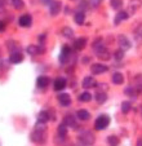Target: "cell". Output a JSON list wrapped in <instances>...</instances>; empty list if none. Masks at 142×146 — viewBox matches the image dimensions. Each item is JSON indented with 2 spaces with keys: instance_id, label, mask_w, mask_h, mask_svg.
Wrapping results in <instances>:
<instances>
[{
  "instance_id": "1",
  "label": "cell",
  "mask_w": 142,
  "mask_h": 146,
  "mask_svg": "<svg viewBox=\"0 0 142 146\" xmlns=\"http://www.w3.org/2000/svg\"><path fill=\"white\" fill-rule=\"evenodd\" d=\"M110 124V118L107 115H100L98 118L96 119V123H94V128L98 131L105 129Z\"/></svg>"
},
{
  "instance_id": "2",
  "label": "cell",
  "mask_w": 142,
  "mask_h": 146,
  "mask_svg": "<svg viewBox=\"0 0 142 146\" xmlns=\"http://www.w3.org/2000/svg\"><path fill=\"white\" fill-rule=\"evenodd\" d=\"M79 140L82 141L84 145H92V143L94 142V136H93V133L89 132V131H83L79 135Z\"/></svg>"
},
{
  "instance_id": "3",
  "label": "cell",
  "mask_w": 142,
  "mask_h": 146,
  "mask_svg": "<svg viewBox=\"0 0 142 146\" xmlns=\"http://www.w3.org/2000/svg\"><path fill=\"white\" fill-rule=\"evenodd\" d=\"M31 138H33V141H34V142H36V143H43L44 128H40V125H38V127L35 128V131H34Z\"/></svg>"
},
{
  "instance_id": "4",
  "label": "cell",
  "mask_w": 142,
  "mask_h": 146,
  "mask_svg": "<svg viewBox=\"0 0 142 146\" xmlns=\"http://www.w3.org/2000/svg\"><path fill=\"white\" fill-rule=\"evenodd\" d=\"M90 71H92V74H104V72L107 71V66L104 64H94L90 66Z\"/></svg>"
},
{
  "instance_id": "5",
  "label": "cell",
  "mask_w": 142,
  "mask_h": 146,
  "mask_svg": "<svg viewBox=\"0 0 142 146\" xmlns=\"http://www.w3.org/2000/svg\"><path fill=\"white\" fill-rule=\"evenodd\" d=\"M45 52V48H43L41 45H29L27 47V53L31 56H36V54H40V53H44Z\"/></svg>"
},
{
  "instance_id": "6",
  "label": "cell",
  "mask_w": 142,
  "mask_h": 146,
  "mask_svg": "<svg viewBox=\"0 0 142 146\" xmlns=\"http://www.w3.org/2000/svg\"><path fill=\"white\" fill-rule=\"evenodd\" d=\"M31 23H33V17H31L30 14H23V16H21V18H19V25H21L22 27H30Z\"/></svg>"
},
{
  "instance_id": "7",
  "label": "cell",
  "mask_w": 142,
  "mask_h": 146,
  "mask_svg": "<svg viewBox=\"0 0 142 146\" xmlns=\"http://www.w3.org/2000/svg\"><path fill=\"white\" fill-rule=\"evenodd\" d=\"M7 48H8V50L12 53H18L19 50H21V47H18V43L14 40H8L7 41Z\"/></svg>"
},
{
  "instance_id": "8",
  "label": "cell",
  "mask_w": 142,
  "mask_h": 146,
  "mask_svg": "<svg viewBox=\"0 0 142 146\" xmlns=\"http://www.w3.org/2000/svg\"><path fill=\"white\" fill-rule=\"evenodd\" d=\"M96 86H97V82L94 80V78H92V76H85V79L83 80V87H84L85 89L94 88Z\"/></svg>"
},
{
  "instance_id": "9",
  "label": "cell",
  "mask_w": 142,
  "mask_h": 146,
  "mask_svg": "<svg viewBox=\"0 0 142 146\" xmlns=\"http://www.w3.org/2000/svg\"><path fill=\"white\" fill-rule=\"evenodd\" d=\"M70 56H71L70 48L68 47L62 48V52H61V54H60V62L61 64H66V62L68 61V58H70Z\"/></svg>"
},
{
  "instance_id": "10",
  "label": "cell",
  "mask_w": 142,
  "mask_h": 146,
  "mask_svg": "<svg viewBox=\"0 0 142 146\" xmlns=\"http://www.w3.org/2000/svg\"><path fill=\"white\" fill-rule=\"evenodd\" d=\"M117 41H119V45L121 47V49H129L131 48V41L125 38L124 35H119L117 36Z\"/></svg>"
},
{
  "instance_id": "11",
  "label": "cell",
  "mask_w": 142,
  "mask_h": 146,
  "mask_svg": "<svg viewBox=\"0 0 142 146\" xmlns=\"http://www.w3.org/2000/svg\"><path fill=\"white\" fill-rule=\"evenodd\" d=\"M65 87H66L65 78H57V79L54 80V83H53V88H54V91H61V89H63Z\"/></svg>"
},
{
  "instance_id": "12",
  "label": "cell",
  "mask_w": 142,
  "mask_h": 146,
  "mask_svg": "<svg viewBox=\"0 0 142 146\" xmlns=\"http://www.w3.org/2000/svg\"><path fill=\"white\" fill-rule=\"evenodd\" d=\"M61 1H53L49 7V11H50V14L52 16H57L58 13L61 12Z\"/></svg>"
},
{
  "instance_id": "13",
  "label": "cell",
  "mask_w": 142,
  "mask_h": 146,
  "mask_svg": "<svg viewBox=\"0 0 142 146\" xmlns=\"http://www.w3.org/2000/svg\"><path fill=\"white\" fill-rule=\"evenodd\" d=\"M58 101H60V104L62 106H68L71 104V97L67 93H62L58 96Z\"/></svg>"
},
{
  "instance_id": "14",
  "label": "cell",
  "mask_w": 142,
  "mask_h": 146,
  "mask_svg": "<svg viewBox=\"0 0 142 146\" xmlns=\"http://www.w3.org/2000/svg\"><path fill=\"white\" fill-rule=\"evenodd\" d=\"M128 16H129L128 12H124V11L119 12V13L116 14V17H115V19H114V23H115V25H119L121 21H124V19L128 18Z\"/></svg>"
},
{
  "instance_id": "15",
  "label": "cell",
  "mask_w": 142,
  "mask_h": 146,
  "mask_svg": "<svg viewBox=\"0 0 142 146\" xmlns=\"http://www.w3.org/2000/svg\"><path fill=\"white\" fill-rule=\"evenodd\" d=\"M49 83H50V80H49V78L48 76H39L36 84H38L39 88H45V87H48Z\"/></svg>"
},
{
  "instance_id": "16",
  "label": "cell",
  "mask_w": 142,
  "mask_h": 146,
  "mask_svg": "<svg viewBox=\"0 0 142 146\" xmlns=\"http://www.w3.org/2000/svg\"><path fill=\"white\" fill-rule=\"evenodd\" d=\"M85 45H87V39H85V38H79V39H76V40H75L74 47H75V49L82 50V49H84V48H85Z\"/></svg>"
},
{
  "instance_id": "17",
  "label": "cell",
  "mask_w": 142,
  "mask_h": 146,
  "mask_svg": "<svg viewBox=\"0 0 142 146\" xmlns=\"http://www.w3.org/2000/svg\"><path fill=\"white\" fill-rule=\"evenodd\" d=\"M22 60H23V56H22L21 52L12 53L11 57H9V61H11L12 64H19V62H22Z\"/></svg>"
},
{
  "instance_id": "18",
  "label": "cell",
  "mask_w": 142,
  "mask_h": 146,
  "mask_svg": "<svg viewBox=\"0 0 142 146\" xmlns=\"http://www.w3.org/2000/svg\"><path fill=\"white\" fill-rule=\"evenodd\" d=\"M49 120V113L48 111H40L38 115V121L40 124H45L46 121Z\"/></svg>"
},
{
  "instance_id": "19",
  "label": "cell",
  "mask_w": 142,
  "mask_h": 146,
  "mask_svg": "<svg viewBox=\"0 0 142 146\" xmlns=\"http://www.w3.org/2000/svg\"><path fill=\"white\" fill-rule=\"evenodd\" d=\"M63 123L67 127H76V120H75V116H72V115H66Z\"/></svg>"
},
{
  "instance_id": "20",
  "label": "cell",
  "mask_w": 142,
  "mask_h": 146,
  "mask_svg": "<svg viewBox=\"0 0 142 146\" xmlns=\"http://www.w3.org/2000/svg\"><path fill=\"white\" fill-rule=\"evenodd\" d=\"M112 83H114V84H123L124 83L123 74H120V72H115V74L112 75Z\"/></svg>"
},
{
  "instance_id": "21",
  "label": "cell",
  "mask_w": 142,
  "mask_h": 146,
  "mask_svg": "<svg viewBox=\"0 0 142 146\" xmlns=\"http://www.w3.org/2000/svg\"><path fill=\"white\" fill-rule=\"evenodd\" d=\"M75 22L78 23V25H83L85 21V13H83V12H78V13H75Z\"/></svg>"
},
{
  "instance_id": "22",
  "label": "cell",
  "mask_w": 142,
  "mask_h": 146,
  "mask_svg": "<svg viewBox=\"0 0 142 146\" xmlns=\"http://www.w3.org/2000/svg\"><path fill=\"white\" fill-rule=\"evenodd\" d=\"M78 118L80 119V120H89V118H90V114L88 113L87 110H84V109H82V110H79L78 111Z\"/></svg>"
},
{
  "instance_id": "23",
  "label": "cell",
  "mask_w": 142,
  "mask_h": 146,
  "mask_svg": "<svg viewBox=\"0 0 142 146\" xmlns=\"http://www.w3.org/2000/svg\"><path fill=\"white\" fill-rule=\"evenodd\" d=\"M107 100V96H106V92H97L96 93V101L98 102V104H104V102H106Z\"/></svg>"
},
{
  "instance_id": "24",
  "label": "cell",
  "mask_w": 142,
  "mask_h": 146,
  "mask_svg": "<svg viewBox=\"0 0 142 146\" xmlns=\"http://www.w3.org/2000/svg\"><path fill=\"white\" fill-rule=\"evenodd\" d=\"M61 34H62V36L70 39V38H72V35H74V31L71 30L70 27H63L62 30H61Z\"/></svg>"
},
{
  "instance_id": "25",
  "label": "cell",
  "mask_w": 142,
  "mask_h": 146,
  "mask_svg": "<svg viewBox=\"0 0 142 146\" xmlns=\"http://www.w3.org/2000/svg\"><path fill=\"white\" fill-rule=\"evenodd\" d=\"M90 100H92V94L89 92H84V93H82L79 96V101L82 102H89Z\"/></svg>"
},
{
  "instance_id": "26",
  "label": "cell",
  "mask_w": 142,
  "mask_h": 146,
  "mask_svg": "<svg viewBox=\"0 0 142 146\" xmlns=\"http://www.w3.org/2000/svg\"><path fill=\"white\" fill-rule=\"evenodd\" d=\"M12 5H13L17 11H21V9L25 7V3H23V0H12Z\"/></svg>"
},
{
  "instance_id": "27",
  "label": "cell",
  "mask_w": 142,
  "mask_h": 146,
  "mask_svg": "<svg viewBox=\"0 0 142 146\" xmlns=\"http://www.w3.org/2000/svg\"><path fill=\"white\" fill-rule=\"evenodd\" d=\"M131 109H132V105H131V102H129V101H124L123 104H121V111H123L124 114L129 113V111H131Z\"/></svg>"
},
{
  "instance_id": "28",
  "label": "cell",
  "mask_w": 142,
  "mask_h": 146,
  "mask_svg": "<svg viewBox=\"0 0 142 146\" xmlns=\"http://www.w3.org/2000/svg\"><path fill=\"white\" fill-rule=\"evenodd\" d=\"M58 135H60L61 137H65V136L67 135V125H66L65 123L61 124L60 127H58Z\"/></svg>"
},
{
  "instance_id": "29",
  "label": "cell",
  "mask_w": 142,
  "mask_h": 146,
  "mask_svg": "<svg viewBox=\"0 0 142 146\" xmlns=\"http://www.w3.org/2000/svg\"><path fill=\"white\" fill-rule=\"evenodd\" d=\"M97 56H98V58L105 60V61H107L110 58V53H109V50L107 49H104V50H101V52H98L97 53Z\"/></svg>"
},
{
  "instance_id": "30",
  "label": "cell",
  "mask_w": 142,
  "mask_h": 146,
  "mask_svg": "<svg viewBox=\"0 0 142 146\" xmlns=\"http://www.w3.org/2000/svg\"><path fill=\"white\" fill-rule=\"evenodd\" d=\"M107 142H109L110 146H117L119 145V138H117L116 136H109Z\"/></svg>"
},
{
  "instance_id": "31",
  "label": "cell",
  "mask_w": 142,
  "mask_h": 146,
  "mask_svg": "<svg viewBox=\"0 0 142 146\" xmlns=\"http://www.w3.org/2000/svg\"><path fill=\"white\" fill-rule=\"evenodd\" d=\"M111 8L112 9H120L123 5V0H111Z\"/></svg>"
},
{
  "instance_id": "32",
  "label": "cell",
  "mask_w": 142,
  "mask_h": 146,
  "mask_svg": "<svg viewBox=\"0 0 142 146\" xmlns=\"http://www.w3.org/2000/svg\"><path fill=\"white\" fill-rule=\"evenodd\" d=\"M125 94H128V96L131 97H136L137 94V91H136V87H128V88H125Z\"/></svg>"
},
{
  "instance_id": "33",
  "label": "cell",
  "mask_w": 142,
  "mask_h": 146,
  "mask_svg": "<svg viewBox=\"0 0 142 146\" xmlns=\"http://www.w3.org/2000/svg\"><path fill=\"white\" fill-rule=\"evenodd\" d=\"M114 57H115V60H116V61L123 60V57H124V50H123V49H117L116 52L114 53Z\"/></svg>"
},
{
  "instance_id": "34",
  "label": "cell",
  "mask_w": 142,
  "mask_h": 146,
  "mask_svg": "<svg viewBox=\"0 0 142 146\" xmlns=\"http://www.w3.org/2000/svg\"><path fill=\"white\" fill-rule=\"evenodd\" d=\"M139 3H141L139 0H132V1H131V11L132 12L136 11V9L139 7Z\"/></svg>"
},
{
  "instance_id": "35",
  "label": "cell",
  "mask_w": 142,
  "mask_h": 146,
  "mask_svg": "<svg viewBox=\"0 0 142 146\" xmlns=\"http://www.w3.org/2000/svg\"><path fill=\"white\" fill-rule=\"evenodd\" d=\"M136 83H137V88H138L139 91H142V75H137Z\"/></svg>"
},
{
  "instance_id": "36",
  "label": "cell",
  "mask_w": 142,
  "mask_h": 146,
  "mask_svg": "<svg viewBox=\"0 0 142 146\" xmlns=\"http://www.w3.org/2000/svg\"><path fill=\"white\" fill-rule=\"evenodd\" d=\"M90 7L92 8H97V7H100V4H101V0H90Z\"/></svg>"
},
{
  "instance_id": "37",
  "label": "cell",
  "mask_w": 142,
  "mask_h": 146,
  "mask_svg": "<svg viewBox=\"0 0 142 146\" xmlns=\"http://www.w3.org/2000/svg\"><path fill=\"white\" fill-rule=\"evenodd\" d=\"M136 36H137L138 39H141V38H142V25L137 27V30H136Z\"/></svg>"
},
{
  "instance_id": "38",
  "label": "cell",
  "mask_w": 142,
  "mask_h": 146,
  "mask_svg": "<svg viewBox=\"0 0 142 146\" xmlns=\"http://www.w3.org/2000/svg\"><path fill=\"white\" fill-rule=\"evenodd\" d=\"M5 30V22H3V21H0V33L1 31Z\"/></svg>"
},
{
  "instance_id": "39",
  "label": "cell",
  "mask_w": 142,
  "mask_h": 146,
  "mask_svg": "<svg viewBox=\"0 0 142 146\" xmlns=\"http://www.w3.org/2000/svg\"><path fill=\"white\" fill-rule=\"evenodd\" d=\"M4 8H5V7H4V1L3 0H0V13H3L4 12Z\"/></svg>"
},
{
  "instance_id": "40",
  "label": "cell",
  "mask_w": 142,
  "mask_h": 146,
  "mask_svg": "<svg viewBox=\"0 0 142 146\" xmlns=\"http://www.w3.org/2000/svg\"><path fill=\"white\" fill-rule=\"evenodd\" d=\"M39 40H40V41L45 40V35H44V34H43V35H40V36H39Z\"/></svg>"
},
{
  "instance_id": "41",
  "label": "cell",
  "mask_w": 142,
  "mask_h": 146,
  "mask_svg": "<svg viewBox=\"0 0 142 146\" xmlns=\"http://www.w3.org/2000/svg\"><path fill=\"white\" fill-rule=\"evenodd\" d=\"M137 146H142V140H138V141H137Z\"/></svg>"
},
{
  "instance_id": "42",
  "label": "cell",
  "mask_w": 142,
  "mask_h": 146,
  "mask_svg": "<svg viewBox=\"0 0 142 146\" xmlns=\"http://www.w3.org/2000/svg\"><path fill=\"white\" fill-rule=\"evenodd\" d=\"M83 62H84V64H85V62H89V58H83Z\"/></svg>"
}]
</instances>
